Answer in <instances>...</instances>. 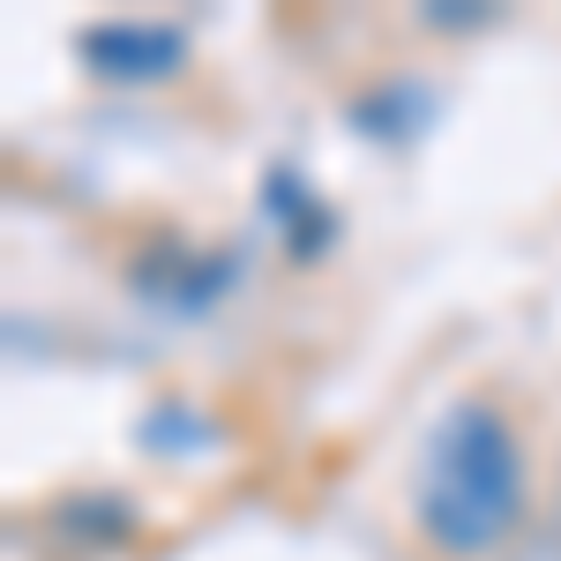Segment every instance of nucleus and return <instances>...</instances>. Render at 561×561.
I'll use <instances>...</instances> for the list:
<instances>
[{"label":"nucleus","instance_id":"2","mask_svg":"<svg viewBox=\"0 0 561 561\" xmlns=\"http://www.w3.org/2000/svg\"><path fill=\"white\" fill-rule=\"evenodd\" d=\"M83 60L105 83H165L187 68V31L180 23H98L83 31Z\"/></svg>","mask_w":561,"mask_h":561},{"label":"nucleus","instance_id":"1","mask_svg":"<svg viewBox=\"0 0 561 561\" xmlns=\"http://www.w3.org/2000/svg\"><path fill=\"white\" fill-rule=\"evenodd\" d=\"M524 517V457L494 404H449L420 457V524L442 554H494Z\"/></svg>","mask_w":561,"mask_h":561}]
</instances>
